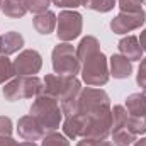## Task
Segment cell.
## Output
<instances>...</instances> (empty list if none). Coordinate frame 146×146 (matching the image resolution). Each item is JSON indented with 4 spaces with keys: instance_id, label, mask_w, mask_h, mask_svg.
<instances>
[{
    "instance_id": "6da1fadb",
    "label": "cell",
    "mask_w": 146,
    "mask_h": 146,
    "mask_svg": "<svg viewBox=\"0 0 146 146\" xmlns=\"http://www.w3.org/2000/svg\"><path fill=\"white\" fill-rule=\"evenodd\" d=\"M29 114L36 117V121L41 124L44 133H54L60 124L63 122V110L60 107V102L49 95H37L36 100L33 102Z\"/></svg>"
},
{
    "instance_id": "7a4b0ae2",
    "label": "cell",
    "mask_w": 146,
    "mask_h": 146,
    "mask_svg": "<svg viewBox=\"0 0 146 146\" xmlns=\"http://www.w3.org/2000/svg\"><path fill=\"white\" fill-rule=\"evenodd\" d=\"M82 82L76 76H60V75H46L42 80V92L56 99L58 102H65L80 94Z\"/></svg>"
},
{
    "instance_id": "3957f363",
    "label": "cell",
    "mask_w": 146,
    "mask_h": 146,
    "mask_svg": "<svg viewBox=\"0 0 146 146\" xmlns=\"http://www.w3.org/2000/svg\"><path fill=\"white\" fill-rule=\"evenodd\" d=\"M41 92H42V80H39L36 75L15 76V78L9 80V83H5V87L2 90L5 100H9V102L33 99V97L41 95Z\"/></svg>"
},
{
    "instance_id": "277c9868",
    "label": "cell",
    "mask_w": 146,
    "mask_h": 146,
    "mask_svg": "<svg viewBox=\"0 0 146 146\" xmlns=\"http://www.w3.org/2000/svg\"><path fill=\"white\" fill-rule=\"evenodd\" d=\"M82 80L88 87H102L109 82V60L102 51L94 53L82 63Z\"/></svg>"
},
{
    "instance_id": "5b68a950",
    "label": "cell",
    "mask_w": 146,
    "mask_h": 146,
    "mask_svg": "<svg viewBox=\"0 0 146 146\" xmlns=\"http://www.w3.org/2000/svg\"><path fill=\"white\" fill-rule=\"evenodd\" d=\"M110 109V99L106 90L102 88H82L80 94L76 95V106H75V112L78 115H90L100 110ZM72 114V115H73Z\"/></svg>"
},
{
    "instance_id": "8992f818",
    "label": "cell",
    "mask_w": 146,
    "mask_h": 146,
    "mask_svg": "<svg viewBox=\"0 0 146 146\" xmlns=\"http://www.w3.org/2000/svg\"><path fill=\"white\" fill-rule=\"evenodd\" d=\"M51 60L53 70L60 76H76V73H80L82 65L76 58V49L70 42H60L58 46H54Z\"/></svg>"
},
{
    "instance_id": "52a82bcc",
    "label": "cell",
    "mask_w": 146,
    "mask_h": 146,
    "mask_svg": "<svg viewBox=\"0 0 146 146\" xmlns=\"http://www.w3.org/2000/svg\"><path fill=\"white\" fill-rule=\"evenodd\" d=\"M78 115V114H76ZM83 119L82 138L87 139H107L112 131V107L90 115H80Z\"/></svg>"
},
{
    "instance_id": "ba28073f",
    "label": "cell",
    "mask_w": 146,
    "mask_h": 146,
    "mask_svg": "<svg viewBox=\"0 0 146 146\" xmlns=\"http://www.w3.org/2000/svg\"><path fill=\"white\" fill-rule=\"evenodd\" d=\"M83 17L76 10H63L56 21V36L61 42H70L82 34Z\"/></svg>"
},
{
    "instance_id": "9c48e42d",
    "label": "cell",
    "mask_w": 146,
    "mask_h": 146,
    "mask_svg": "<svg viewBox=\"0 0 146 146\" xmlns=\"http://www.w3.org/2000/svg\"><path fill=\"white\" fill-rule=\"evenodd\" d=\"M146 22V12H119L110 21V29L114 34H126L134 29H139Z\"/></svg>"
},
{
    "instance_id": "30bf717a",
    "label": "cell",
    "mask_w": 146,
    "mask_h": 146,
    "mask_svg": "<svg viewBox=\"0 0 146 146\" xmlns=\"http://www.w3.org/2000/svg\"><path fill=\"white\" fill-rule=\"evenodd\" d=\"M42 66V58L36 49H24L14 61V70L17 76H33L39 73Z\"/></svg>"
},
{
    "instance_id": "8fae6325",
    "label": "cell",
    "mask_w": 146,
    "mask_h": 146,
    "mask_svg": "<svg viewBox=\"0 0 146 146\" xmlns=\"http://www.w3.org/2000/svg\"><path fill=\"white\" fill-rule=\"evenodd\" d=\"M17 133H19V136L24 141H37V139H42L46 136V133L41 127V124L36 121V117L31 115V114L22 115L19 119V122H17Z\"/></svg>"
},
{
    "instance_id": "7c38bea8",
    "label": "cell",
    "mask_w": 146,
    "mask_h": 146,
    "mask_svg": "<svg viewBox=\"0 0 146 146\" xmlns=\"http://www.w3.org/2000/svg\"><path fill=\"white\" fill-rule=\"evenodd\" d=\"M109 73L117 80L129 78L133 73V61H129L122 54H112V58L109 60Z\"/></svg>"
},
{
    "instance_id": "4fadbf2b",
    "label": "cell",
    "mask_w": 146,
    "mask_h": 146,
    "mask_svg": "<svg viewBox=\"0 0 146 146\" xmlns=\"http://www.w3.org/2000/svg\"><path fill=\"white\" fill-rule=\"evenodd\" d=\"M122 56H126L129 61H141L143 60V48L139 44V39L134 36L122 37L117 44Z\"/></svg>"
},
{
    "instance_id": "5bb4252c",
    "label": "cell",
    "mask_w": 146,
    "mask_h": 146,
    "mask_svg": "<svg viewBox=\"0 0 146 146\" xmlns=\"http://www.w3.org/2000/svg\"><path fill=\"white\" fill-rule=\"evenodd\" d=\"M24 46V37L22 34L15 31H9L3 36H0V56H9L22 49Z\"/></svg>"
},
{
    "instance_id": "9a60e30c",
    "label": "cell",
    "mask_w": 146,
    "mask_h": 146,
    "mask_svg": "<svg viewBox=\"0 0 146 146\" xmlns=\"http://www.w3.org/2000/svg\"><path fill=\"white\" fill-rule=\"evenodd\" d=\"M56 14L46 10V12H41V14H36V17L33 19V24H34V29H36L39 34H51L56 27Z\"/></svg>"
},
{
    "instance_id": "2e32d148",
    "label": "cell",
    "mask_w": 146,
    "mask_h": 146,
    "mask_svg": "<svg viewBox=\"0 0 146 146\" xmlns=\"http://www.w3.org/2000/svg\"><path fill=\"white\" fill-rule=\"evenodd\" d=\"M97 51H100L99 39H97V37H94V36H85L82 41H80L78 48H76V58H78L80 65H82L88 56H92V54H94V53H97Z\"/></svg>"
},
{
    "instance_id": "e0dca14e",
    "label": "cell",
    "mask_w": 146,
    "mask_h": 146,
    "mask_svg": "<svg viewBox=\"0 0 146 146\" xmlns=\"http://www.w3.org/2000/svg\"><path fill=\"white\" fill-rule=\"evenodd\" d=\"M124 109L127 110L129 115H146V94H131L126 99Z\"/></svg>"
},
{
    "instance_id": "ac0fdd59",
    "label": "cell",
    "mask_w": 146,
    "mask_h": 146,
    "mask_svg": "<svg viewBox=\"0 0 146 146\" xmlns=\"http://www.w3.org/2000/svg\"><path fill=\"white\" fill-rule=\"evenodd\" d=\"M2 12L10 17V19H21L24 17L29 10H27V5L26 2L22 0H3L2 3Z\"/></svg>"
},
{
    "instance_id": "d6986e66",
    "label": "cell",
    "mask_w": 146,
    "mask_h": 146,
    "mask_svg": "<svg viewBox=\"0 0 146 146\" xmlns=\"http://www.w3.org/2000/svg\"><path fill=\"white\" fill-rule=\"evenodd\" d=\"M115 5V0H83V7L85 9H90V10H95V12H109L114 9Z\"/></svg>"
},
{
    "instance_id": "ffe728a7",
    "label": "cell",
    "mask_w": 146,
    "mask_h": 146,
    "mask_svg": "<svg viewBox=\"0 0 146 146\" xmlns=\"http://www.w3.org/2000/svg\"><path fill=\"white\" fill-rule=\"evenodd\" d=\"M14 75H15L14 63L7 56H0V85L9 82V80H12Z\"/></svg>"
},
{
    "instance_id": "44dd1931",
    "label": "cell",
    "mask_w": 146,
    "mask_h": 146,
    "mask_svg": "<svg viewBox=\"0 0 146 146\" xmlns=\"http://www.w3.org/2000/svg\"><path fill=\"white\" fill-rule=\"evenodd\" d=\"M41 146H70V141L65 134L61 133H48L44 138H42V143Z\"/></svg>"
},
{
    "instance_id": "7402d4cb",
    "label": "cell",
    "mask_w": 146,
    "mask_h": 146,
    "mask_svg": "<svg viewBox=\"0 0 146 146\" xmlns=\"http://www.w3.org/2000/svg\"><path fill=\"white\" fill-rule=\"evenodd\" d=\"M121 12H141L143 2L141 0H119Z\"/></svg>"
},
{
    "instance_id": "603a6c76",
    "label": "cell",
    "mask_w": 146,
    "mask_h": 146,
    "mask_svg": "<svg viewBox=\"0 0 146 146\" xmlns=\"http://www.w3.org/2000/svg\"><path fill=\"white\" fill-rule=\"evenodd\" d=\"M51 0H26V5H27V10L34 12V14H41V12H46L48 7H49Z\"/></svg>"
},
{
    "instance_id": "cb8c5ba5",
    "label": "cell",
    "mask_w": 146,
    "mask_h": 146,
    "mask_svg": "<svg viewBox=\"0 0 146 146\" xmlns=\"http://www.w3.org/2000/svg\"><path fill=\"white\" fill-rule=\"evenodd\" d=\"M12 131H14V127H12V121H10V117H7V115H0V138H3V136H10Z\"/></svg>"
},
{
    "instance_id": "d4e9b609",
    "label": "cell",
    "mask_w": 146,
    "mask_h": 146,
    "mask_svg": "<svg viewBox=\"0 0 146 146\" xmlns=\"http://www.w3.org/2000/svg\"><path fill=\"white\" fill-rule=\"evenodd\" d=\"M136 82H138V85L146 90V58L141 60V65H139V68H138V75H136Z\"/></svg>"
},
{
    "instance_id": "484cf974",
    "label": "cell",
    "mask_w": 146,
    "mask_h": 146,
    "mask_svg": "<svg viewBox=\"0 0 146 146\" xmlns=\"http://www.w3.org/2000/svg\"><path fill=\"white\" fill-rule=\"evenodd\" d=\"M56 7H61V9H72L75 10L76 7L83 5V0H51Z\"/></svg>"
},
{
    "instance_id": "4316f807",
    "label": "cell",
    "mask_w": 146,
    "mask_h": 146,
    "mask_svg": "<svg viewBox=\"0 0 146 146\" xmlns=\"http://www.w3.org/2000/svg\"><path fill=\"white\" fill-rule=\"evenodd\" d=\"M76 146H114V143H110L107 139H87V138H82V141H78Z\"/></svg>"
},
{
    "instance_id": "83f0119b",
    "label": "cell",
    "mask_w": 146,
    "mask_h": 146,
    "mask_svg": "<svg viewBox=\"0 0 146 146\" xmlns=\"http://www.w3.org/2000/svg\"><path fill=\"white\" fill-rule=\"evenodd\" d=\"M0 146H19V143L15 139H12L10 136H3V138H0Z\"/></svg>"
},
{
    "instance_id": "f1b7e54d",
    "label": "cell",
    "mask_w": 146,
    "mask_h": 146,
    "mask_svg": "<svg viewBox=\"0 0 146 146\" xmlns=\"http://www.w3.org/2000/svg\"><path fill=\"white\" fill-rule=\"evenodd\" d=\"M139 44H141L143 51H146V29L141 33V36H139Z\"/></svg>"
},
{
    "instance_id": "f546056e",
    "label": "cell",
    "mask_w": 146,
    "mask_h": 146,
    "mask_svg": "<svg viewBox=\"0 0 146 146\" xmlns=\"http://www.w3.org/2000/svg\"><path fill=\"white\" fill-rule=\"evenodd\" d=\"M133 146H146V138H141V139H136Z\"/></svg>"
},
{
    "instance_id": "4dcf8cb0",
    "label": "cell",
    "mask_w": 146,
    "mask_h": 146,
    "mask_svg": "<svg viewBox=\"0 0 146 146\" xmlns=\"http://www.w3.org/2000/svg\"><path fill=\"white\" fill-rule=\"evenodd\" d=\"M19 146H37L34 141H24V143H19Z\"/></svg>"
},
{
    "instance_id": "1f68e13d",
    "label": "cell",
    "mask_w": 146,
    "mask_h": 146,
    "mask_svg": "<svg viewBox=\"0 0 146 146\" xmlns=\"http://www.w3.org/2000/svg\"><path fill=\"white\" fill-rule=\"evenodd\" d=\"M2 3H3V0H0V10H2Z\"/></svg>"
},
{
    "instance_id": "d6a6232c",
    "label": "cell",
    "mask_w": 146,
    "mask_h": 146,
    "mask_svg": "<svg viewBox=\"0 0 146 146\" xmlns=\"http://www.w3.org/2000/svg\"><path fill=\"white\" fill-rule=\"evenodd\" d=\"M141 2H143V5H146V0H141Z\"/></svg>"
},
{
    "instance_id": "836d02e7",
    "label": "cell",
    "mask_w": 146,
    "mask_h": 146,
    "mask_svg": "<svg viewBox=\"0 0 146 146\" xmlns=\"http://www.w3.org/2000/svg\"><path fill=\"white\" fill-rule=\"evenodd\" d=\"M22 2H26V0H22Z\"/></svg>"
},
{
    "instance_id": "e575fe53",
    "label": "cell",
    "mask_w": 146,
    "mask_h": 146,
    "mask_svg": "<svg viewBox=\"0 0 146 146\" xmlns=\"http://www.w3.org/2000/svg\"><path fill=\"white\" fill-rule=\"evenodd\" d=\"M145 94H146V90H145Z\"/></svg>"
}]
</instances>
